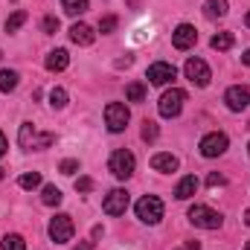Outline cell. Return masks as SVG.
I'll list each match as a JSON object with an SVG mask.
<instances>
[{"mask_svg":"<svg viewBox=\"0 0 250 250\" xmlns=\"http://www.w3.org/2000/svg\"><path fill=\"white\" fill-rule=\"evenodd\" d=\"M3 250H26V242H23L18 233H12V236H3Z\"/></svg>","mask_w":250,"mask_h":250,"instance_id":"obj_25","label":"cell"},{"mask_svg":"<svg viewBox=\"0 0 250 250\" xmlns=\"http://www.w3.org/2000/svg\"><path fill=\"white\" fill-rule=\"evenodd\" d=\"M224 102H227L230 111H245V108H250V90L242 87V84H236V87H230L224 93Z\"/></svg>","mask_w":250,"mask_h":250,"instance_id":"obj_10","label":"cell"},{"mask_svg":"<svg viewBox=\"0 0 250 250\" xmlns=\"http://www.w3.org/2000/svg\"><path fill=\"white\" fill-rule=\"evenodd\" d=\"M67 64H70L67 50H53V53L47 56V70H50V73H62Z\"/></svg>","mask_w":250,"mask_h":250,"instance_id":"obj_17","label":"cell"},{"mask_svg":"<svg viewBox=\"0 0 250 250\" xmlns=\"http://www.w3.org/2000/svg\"><path fill=\"white\" fill-rule=\"evenodd\" d=\"M15 87H18V73H15V70H0V90L9 93V90H15Z\"/></svg>","mask_w":250,"mask_h":250,"instance_id":"obj_21","label":"cell"},{"mask_svg":"<svg viewBox=\"0 0 250 250\" xmlns=\"http://www.w3.org/2000/svg\"><path fill=\"white\" fill-rule=\"evenodd\" d=\"M73 218L67 215V212H62V215H56L53 221H50V239L56 242V245H64V242H70L73 239Z\"/></svg>","mask_w":250,"mask_h":250,"instance_id":"obj_7","label":"cell"},{"mask_svg":"<svg viewBox=\"0 0 250 250\" xmlns=\"http://www.w3.org/2000/svg\"><path fill=\"white\" fill-rule=\"evenodd\" d=\"M248 148H250V146H248Z\"/></svg>","mask_w":250,"mask_h":250,"instance_id":"obj_43","label":"cell"},{"mask_svg":"<svg viewBox=\"0 0 250 250\" xmlns=\"http://www.w3.org/2000/svg\"><path fill=\"white\" fill-rule=\"evenodd\" d=\"M245 250H250V242H248V245H245Z\"/></svg>","mask_w":250,"mask_h":250,"instance_id":"obj_39","label":"cell"},{"mask_svg":"<svg viewBox=\"0 0 250 250\" xmlns=\"http://www.w3.org/2000/svg\"><path fill=\"white\" fill-rule=\"evenodd\" d=\"M224 184H227V178L218 175V172H212V175L207 178V187H224Z\"/></svg>","mask_w":250,"mask_h":250,"instance_id":"obj_31","label":"cell"},{"mask_svg":"<svg viewBox=\"0 0 250 250\" xmlns=\"http://www.w3.org/2000/svg\"><path fill=\"white\" fill-rule=\"evenodd\" d=\"M184 102H187V93H184L181 87L166 90V93L160 96V117H166V120L178 117V114L184 111Z\"/></svg>","mask_w":250,"mask_h":250,"instance_id":"obj_4","label":"cell"},{"mask_svg":"<svg viewBox=\"0 0 250 250\" xmlns=\"http://www.w3.org/2000/svg\"><path fill=\"white\" fill-rule=\"evenodd\" d=\"M184 73H187V79L192 82V84H198V87H207L209 84V67H207V62H201V59H189L187 67H184Z\"/></svg>","mask_w":250,"mask_h":250,"instance_id":"obj_9","label":"cell"},{"mask_svg":"<svg viewBox=\"0 0 250 250\" xmlns=\"http://www.w3.org/2000/svg\"><path fill=\"white\" fill-rule=\"evenodd\" d=\"M128 108H125L123 102H111L108 108H105V125H108V131H114V134H120L125 131V125H128Z\"/></svg>","mask_w":250,"mask_h":250,"instance_id":"obj_6","label":"cell"},{"mask_svg":"<svg viewBox=\"0 0 250 250\" xmlns=\"http://www.w3.org/2000/svg\"><path fill=\"white\" fill-rule=\"evenodd\" d=\"M146 76H148V82H151V84H169V82L178 76V70H175L172 64H166V62H157V64H151V67H148V73H146Z\"/></svg>","mask_w":250,"mask_h":250,"instance_id":"obj_12","label":"cell"},{"mask_svg":"<svg viewBox=\"0 0 250 250\" xmlns=\"http://www.w3.org/2000/svg\"><path fill=\"white\" fill-rule=\"evenodd\" d=\"M227 146H230L227 134L212 131V134H207V137L201 140V154H204V157H218V154H224V151H227Z\"/></svg>","mask_w":250,"mask_h":250,"instance_id":"obj_8","label":"cell"},{"mask_svg":"<svg viewBox=\"0 0 250 250\" xmlns=\"http://www.w3.org/2000/svg\"><path fill=\"white\" fill-rule=\"evenodd\" d=\"M242 62H245V64H248V67H250V50H248V53H245V56H242Z\"/></svg>","mask_w":250,"mask_h":250,"instance_id":"obj_37","label":"cell"},{"mask_svg":"<svg viewBox=\"0 0 250 250\" xmlns=\"http://www.w3.org/2000/svg\"><path fill=\"white\" fill-rule=\"evenodd\" d=\"M189 221H192L195 227H204V230H218V227H221V215H218L215 209L204 207V204H195V207L189 209Z\"/></svg>","mask_w":250,"mask_h":250,"instance_id":"obj_5","label":"cell"},{"mask_svg":"<svg viewBox=\"0 0 250 250\" xmlns=\"http://www.w3.org/2000/svg\"><path fill=\"white\" fill-rule=\"evenodd\" d=\"M248 26H250V12H248Z\"/></svg>","mask_w":250,"mask_h":250,"instance_id":"obj_40","label":"cell"},{"mask_svg":"<svg viewBox=\"0 0 250 250\" xmlns=\"http://www.w3.org/2000/svg\"><path fill=\"white\" fill-rule=\"evenodd\" d=\"M137 218L146 221V224H157L163 218V201L157 195H146L137 201Z\"/></svg>","mask_w":250,"mask_h":250,"instance_id":"obj_3","label":"cell"},{"mask_svg":"<svg viewBox=\"0 0 250 250\" xmlns=\"http://www.w3.org/2000/svg\"><path fill=\"white\" fill-rule=\"evenodd\" d=\"M195 41H198V32H195L192 23H181V26L172 32V44H175V50H189Z\"/></svg>","mask_w":250,"mask_h":250,"instance_id":"obj_13","label":"cell"},{"mask_svg":"<svg viewBox=\"0 0 250 250\" xmlns=\"http://www.w3.org/2000/svg\"><path fill=\"white\" fill-rule=\"evenodd\" d=\"M87 0H64V12L67 15H82V12H87Z\"/></svg>","mask_w":250,"mask_h":250,"instance_id":"obj_23","label":"cell"},{"mask_svg":"<svg viewBox=\"0 0 250 250\" xmlns=\"http://www.w3.org/2000/svg\"><path fill=\"white\" fill-rule=\"evenodd\" d=\"M41 26H44V32H50V35H53V32H59V18H53V15H47Z\"/></svg>","mask_w":250,"mask_h":250,"instance_id":"obj_30","label":"cell"},{"mask_svg":"<svg viewBox=\"0 0 250 250\" xmlns=\"http://www.w3.org/2000/svg\"><path fill=\"white\" fill-rule=\"evenodd\" d=\"M102 209H105L108 215H123L125 209H128V192H125V189H114V192H108Z\"/></svg>","mask_w":250,"mask_h":250,"instance_id":"obj_11","label":"cell"},{"mask_svg":"<svg viewBox=\"0 0 250 250\" xmlns=\"http://www.w3.org/2000/svg\"><path fill=\"white\" fill-rule=\"evenodd\" d=\"M198 187H201L198 178H195V175H187V178L175 187V198H178V201H187V198H192V195L198 192Z\"/></svg>","mask_w":250,"mask_h":250,"instance_id":"obj_16","label":"cell"},{"mask_svg":"<svg viewBox=\"0 0 250 250\" xmlns=\"http://www.w3.org/2000/svg\"><path fill=\"white\" fill-rule=\"evenodd\" d=\"M76 189H79V192H90V189H93V181H90V178H79V181H76Z\"/></svg>","mask_w":250,"mask_h":250,"instance_id":"obj_33","label":"cell"},{"mask_svg":"<svg viewBox=\"0 0 250 250\" xmlns=\"http://www.w3.org/2000/svg\"><path fill=\"white\" fill-rule=\"evenodd\" d=\"M6 148H9V143H6V137H3V131H0V157L6 154Z\"/></svg>","mask_w":250,"mask_h":250,"instance_id":"obj_34","label":"cell"},{"mask_svg":"<svg viewBox=\"0 0 250 250\" xmlns=\"http://www.w3.org/2000/svg\"><path fill=\"white\" fill-rule=\"evenodd\" d=\"M187 250H201V245H198V242H189V245H187Z\"/></svg>","mask_w":250,"mask_h":250,"instance_id":"obj_35","label":"cell"},{"mask_svg":"<svg viewBox=\"0 0 250 250\" xmlns=\"http://www.w3.org/2000/svg\"><path fill=\"white\" fill-rule=\"evenodd\" d=\"M204 15L207 18H224L227 15V0H207L204 3Z\"/></svg>","mask_w":250,"mask_h":250,"instance_id":"obj_18","label":"cell"},{"mask_svg":"<svg viewBox=\"0 0 250 250\" xmlns=\"http://www.w3.org/2000/svg\"><path fill=\"white\" fill-rule=\"evenodd\" d=\"M62 189L59 187H53V184H50V187H44V192H41V201H44V204H47V207H59V204H62Z\"/></svg>","mask_w":250,"mask_h":250,"instance_id":"obj_19","label":"cell"},{"mask_svg":"<svg viewBox=\"0 0 250 250\" xmlns=\"http://www.w3.org/2000/svg\"><path fill=\"white\" fill-rule=\"evenodd\" d=\"M90 248H93V242H84L82 248H76V250H90Z\"/></svg>","mask_w":250,"mask_h":250,"instance_id":"obj_36","label":"cell"},{"mask_svg":"<svg viewBox=\"0 0 250 250\" xmlns=\"http://www.w3.org/2000/svg\"><path fill=\"white\" fill-rule=\"evenodd\" d=\"M0 181H3V169H0Z\"/></svg>","mask_w":250,"mask_h":250,"instance_id":"obj_41","label":"cell"},{"mask_svg":"<svg viewBox=\"0 0 250 250\" xmlns=\"http://www.w3.org/2000/svg\"><path fill=\"white\" fill-rule=\"evenodd\" d=\"M59 169H62L64 175H73V172H79V160H64Z\"/></svg>","mask_w":250,"mask_h":250,"instance_id":"obj_32","label":"cell"},{"mask_svg":"<svg viewBox=\"0 0 250 250\" xmlns=\"http://www.w3.org/2000/svg\"><path fill=\"white\" fill-rule=\"evenodd\" d=\"M117 23H120V21H117V15H105V18L99 21V32H105V35H108V32H114V29H117Z\"/></svg>","mask_w":250,"mask_h":250,"instance_id":"obj_28","label":"cell"},{"mask_svg":"<svg viewBox=\"0 0 250 250\" xmlns=\"http://www.w3.org/2000/svg\"><path fill=\"white\" fill-rule=\"evenodd\" d=\"M93 29L87 26V23H73L70 26V41L73 44H79V47H87V44H93Z\"/></svg>","mask_w":250,"mask_h":250,"instance_id":"obj_14","label":"cell"},{"mask_svg":"<svg viewBox=\"0 0 250 250\" xmlns=\"http://www.w3.org/2000/svg\"><path fill=\"white\" fill-rule=\"evenodd\" d=\"M21 189H35V187H41V175L38 172H26V175H21Z\"/></svg>","mask_w":250,"mask_h":250,"instance_id":"obj_26","label":"cell"},{"mask_svg":"<svg viewBox=\"0 0 250 250\" xmlns=\"http://www.w3.org/2000/svg\"><path fill=\"white\" fill-rule=\"evenodd\" d=\"M23 23H26V12H15V15L6 21V32H18Z\"/></svg>","mask_w":250,"mask_h":250,"instance_id":"obj_27","label":"cell"},{"mask_svg":"<svg viewBox=\"0 0 250 250\" xmlns=\"http://www.w3.org/2000/svg\"><path fill=\"white\" fill-rule=\"evenodd\" d=\"M108 169H111V175H114V178L128 181V178L134 175V169H137V160H134V154H131V151L120 148V151H114V154H111Z\"/></svg>","mask_w":250,"mask_h":250,"instance_id":"obj_2","label":"cell"},{"mask_svg":"<svg viewBox=\"0 0 250 250\" xmlns=\"http://www.w3.org/2000/svg\"><path fill=\"white\" fill-rule=\"evenodd\" d=\"M18 143H21V148H26V151H32V148H50L53 143H56V134H38L35 131V125L32 123H23L21 125V134H18Z\"/></svg>","mask_w":250,"mask_h":250,"instance_id":"obj_1","label":"cell"},{"mask_svg":"<svg viewBox=\"0 0 250 250\" xmlns=\"http://www.w3.org/2000/svg\"><path fill=\"white\" fill-rule=\"evenodd\" d=\"M245 224H248V227H250V209H248V212H245Z\"/></svg>","mask_w":250,"mask_h":250,"instance_id":"obj_38","label":"cell"},{"mask_svg":"<svg viewBox=\"0 0 250 250\" xmlns=\"http://www.w3.org/2000/svg\"><path fill=\"white\" fill-rule=\"evenodd\" d=\"M125 96H128V102H143V99H146V87H143L140 82H131V84L125 87Z\"/></svg>","mask_w":250,"mask_h":250,"instance_id":"obj_22","label":"cell"},{"mask_svg":"<svg viewBox=\"0 0 250 250\" xmlns=\"http://www.w3.org/2000/svg\"><path fill=\"white\" fill-rule=\"evenodd\" d=\"M50 105L59 108V111L67 105V90H64V87H53V90H50Z\"/></svg>","mask_w":250,"mask_h":250,"instance_id":"obj_24","label":"cell"},{"mask_svg":"<svg viewBox=\"0 0 250 250\" xmlns=\"http://www.w3.org/2000/svg\"><path fill=\"white\" fill-rule=\"evenodd\" d=\"M212 50H218V53H227L230 47H233V35L230 32H218V35H212Z\"/></svg>","mask_w":250,"mask_h":250,"instance_id":"obj_20","label":"cell"},{"mask_svg":"<svg viewBox=\"0 0 250 250\" xmlns=\"http://www.w3.org/2000/svg\"><path fill=\"white\" fill-rule=\"evenodd\" d=\"M143 140H146V143L157 140V123H151V120H146V123H143Z\"/></svg>","mask_w":250,"mask_h":250,"instance_id":"obj_29","label":"cell"},{"mask_svg":"<svg viewBox=\"0 0 250 250\" xmlns=\"http://www.w3.org/2000/svg\"><path fill=\"white\" fill-rule=\"evenodd\" d=\"M151 169L154 172H175L178 169V157L175 154H166V151H157L151 157Z\"/></svg>","mask_w":250,"mask_h":250,"instance_id":"obj_15","label":"cell"},{"mask_svg":"<svg viewBox=\"0 0 250 250\" xmlns=\"http://www.w3.org/2000/svg\"><path fill=\"white\" fill-rule=\"evenodd\" d=\"M0 56H3V53H0Z\"/></svg>","mask_w":250,"mask_h":250,"instance_id":"obj_42","label":"cell"}]
</instances>
